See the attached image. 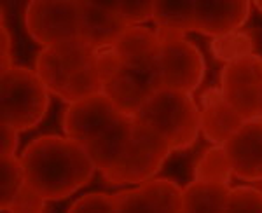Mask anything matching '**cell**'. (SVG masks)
Instances as JSON below:
<instances>
[{
    "label": "cell",
    "instance_id": "obj_1",
    "mask_svg": "<svg viewBox=\"0 0 262 213\" xmlns=\"http://www.w3.org/2000/svg\"><path fill=\"white\" fill-rule=\"evenodd\" d=\"M161 40L156 30L129 27L107 49L96 51V61L105 93L126 116L135 117L149 98L163 88Z\"/></svg>",
    "mask_w": 262,
    "mask_h": 213
},
{
    "label": "cell",
    "instance_id": "obj_2",
    "mask_svg": "<svg viewBox=\"0 0 262 213\" xmlns=\"http://www.w3.org/2000/svg\"><path fill=\"white\" fill-rule=\"evenodd\" d=\"M19 159L27 185L46 201L69 198L91 180L96 169L84 145L56 135L35 138Z\"/></svg>",
    "mask_w": 262,
    "mask_h": 213
},
{
    "label": "cell",
    "instance_id": "obj_3",
    "mask_svg": "<svg viewBox=\"0 0 262 213\" xmlns=\"http://www.w3.org/2000/svg\"><path fill=\"white\" fill-rule=\"evenodd\" d=\"M35 72L48 91L69 105L101 93L96 49L81 37L42 49L35 59Z\"/></svg>",
    "mask_w": 262,
    "mask_h": 213
},
{
    "label": "cell",
    "instance_id": "obj_4",
    "mask_svg": "<svg viewBox=\"0 0 262 213\" xmlns=\"http://www.w3.org/2000/svg\"><path fill=\"white\" fill-rule=\"evenodd\" d=\"M170 143L173 151L189 148L200 135V109L192 95L161 88L143 103L135 116Z\"/></svg>",
    "mask_w": 262,
    "mask_h": 213
},
{
    "label": "cell",
    "instance_id": "obj_5",
    "mask_svg": "<svg viewBox=\"0 0 262 213\" xmlns=\"http://www.w3.org/2000/svg\"><path fill=\"white\" fill-rule=\"evenodd\" d=\"M0 116L2 124L27 131L44 119L49 106V91L37 72L12 67L0 75Z\"/></svg>",
    "mask_w": 262,
    "mask_h": 213
},
{
    "label": "cell",
    "instance_id": "obj_6",
    "mask_svg": "<svg viewBox=\"0 0 262 213\" xmlns=\"http://www.w3.org/2000/svg\"><path fill=\"white\" fill-rule=\"evenodd\" d=\"M170 152V143L161 135L135 119L133 133L124 152L112 168L103 172V177L117 185L145 184L163 168Z\"/></svg>",
    "mask_w": 262,
    "mask_h": 213
},
{
    "label": "cell",
    "instance_id": "obj_7",
    "mask_svg": "<svg viewBox=\"0 0 262 213\" xmlns=\"http://www.w3.org/2000/svg\"><path fill=\"white\" fill-rule=\"evenodd\" d=\"M161 40V80L163 88L192 95L205 77V59L200 49L184 33L156 28Z\"/></svg>",
    "mask_w": 262,
    "mask_h": 213
},
{
    "label": "cell",
    "instance_id": "obj_8",
    "mask_svg": "<svg viewBox=\"0 0 262 213\" xmlns=\"http://www.w3.org/2000/svg\"><path fill=\"white\" fill-rule=\"evenodd\" d=\"M25 27L37 44L51 48L81 37V9L74 0H33L25 9Z\"/></svg>",
    "mask_w": 262,
    "mask_h": 213
},
{
    "label": "cell",
    "instance_id": "obj_9",
    "mask_svg": "<svg viewBox=\"0 0 262 213\" xmlns=\"http://www.w3.org/2000/svg\"><path fill=\"white\" fill-rule=\"evenodd\" d=\"M262 84V58L257 54L224 65L221 93L245 121H255L259 112V89Z\"/></svg>",
    "mask_w": 262,
    "mask_h": 213
},
{
    "label": "cell",
    "instance_id": "obj_10",
    "mask_svg": "<svg viewBox=\"0 0 262 213\" xmlns=\"http://www.w3.org/2000/svg\"><path fill=\"white\" fill-rule=\"evenodd\" d=\"M121 116L124 114L105 93H95L67 106L63 114V131L67 138L86 145Z\"/></svg>",
    "mask_w": 262,
    "mask_h": 213
},
{
    "label": "cell",
    "instance_id": "obj_11",
    "mask_svg": "<svg viewBox=\"0 0 262 213\" xmlns=\"http://www.w3.org/2000/svg\"><path fill=\"white\" fill-rule=\"evenodd\" d=\"M119 213H182V189L166 178L114 194Z\"/></svg>",
    "mask_w": 262,
    "mask_h": 213
},
{
    "label": "cell",
    "instance_id": "obj_12",
    "mask_svg": "<svg viewBox=\"0 0 262 213\" xmlns=\"http://www.w3.org/2000/svg\"><path fill=\"white\" fill-rule=\"evenodd\" d=\"M248 0H194V32L213 39L238 32L250 18Z\"/></svg>",
    "mask_w": 262,
    "mask_h": 213
},
{
    "label": "cell",
    "instance_id": "obj_13",
    "mask_svg": "<svg viewBox=\"0 0 262 213\" xmlns=\"http://www.w3.org/2000/svg\"><path fill=\"white\" fill-rule=\"evenodd\" d=\"M222 147L236 177L262 180V121H247Z\"/></svg>",
    "mask_w": 262,
    "mask_h": 213
},
{
    "label": "cell",
    "instance_id": "obj_14",
    "mask_svg": "<svg viewBox=\"0 0 262 213\" xmlns=\"http://www.w3.org/2000/svg\"><path fill=\"white\" fill-rule=\"evenodd\" d=\"M79 9L81 39L96 51L112 48L129 28L111 2H79Z\"/></svg>",
    "mask_w": 262,
    "mask_h": 213
},
{
    "label": "cell",
    "instance_id": "obj_15",
    "mask_svg": "<svg viewBox=\"0 0 262 213\" xmlns=\"http://www.w3.org/2000/svg\"><path fill=\"white\" fill-rule=\"evenodd\" d=\"M200 110V130L210 143L224 145L242 127L245 119L222 98L221 88H212L203 95Z\"/></svg>",
    "mask_w": 262,
    "mask_h": 213
},
{
    "label": "cell",
    "instance_id": "obj_16",
    "mask_svg": "<svg viewBox=\"0 0 262 213\" xmlns=\"http://www.w3.org/2000/svg\"><path fill=\"white\" fill-rule=\"evenodd\" d=\"M133 126L135 117L124 114L112 126H108L103 133L84 145L98 172H107L108 168H112L119 161L131 138V133H133Z\"/></svg>",
    "mask_w": 262,
    "mask_h": 213
},
{
    "label": "cell",
    "instance_id": "obj_17",
    "mask_svg": "<svg viewBox=\"0 0 262 213\" xmlns=\"http://www.w3.org/2000/svg\"><path fill=\"white\" fill-rule=\"evenodd\" d=\"M231 187L194 180L182 189V213H224Z\"/></svg>",
    "mask_w": 262,
    "mask_h": 213
},
{
    "label": "cell",
    "instance_id": "obj_18",
    "mask_svg": "<svg viewBox=\"0 0 262 213\" xmlns=\"http://www.w3.org/2000/svg\"><path fill=\"white\" fill-rule=\"evenodd\" d=\"M152 21L158 28H166L171 32L185 33L194 30V0H179V2H154Z\"/></svg>",
    "mask_w": 262,
    "mask_h": 213
},
{
    "label": "cell",
    "instance_id": "obj_19",
    "mask_svg": "<svg viewBox=\"0 0 262 213\" xmlns=\"http://www.w3.org/2000/svg\"><path fill=\"white\" fill-rule=\"evenodd\" d=\"M232 168L222 145H215L203 154L194 168V177L200 182H217L229 185Z\"/></svg>",
    "mask_w": 262,
    "mask_h": 213
},
{
    "label": "cell",
    "instance_id": "obj_20",
    "mask_svg": "<svg viewBox=\"0 0 262 213\" xmlns=\"http://www.w3.org/2000/svg\"><path fill=\"white\" fill-rule=\"evenodd\" d=\"M0 180H2V193H0V208L7 211L11 204L27 185L25 169L21 159L16 156H0Z\"/></svg>",
    "mask_w": 262,
    "mask_h": 213
},
{
    "label": "cell",
    "instance_id": "obj_21",
    "mask_svg": "<svg viewBox=\"0 0 262 213\" xmlns=\"http://www.w3.org/2000/svg\"><path fill=\"white\" fill-rule=\"evenodd\" d=\"M210 51L219 61L227 63L236 61L247 56H252L253 51V39L247 32H232L227 35L217 37L210 44Z\"/></svg>",
    "mask_w": 262,
    "mask_h": 213
},
{
    "label": "cell",
    "instance_id": "obj_22",
    "mask_svg": "<svg viewBox=\"0 0 262 213\" xmlns=\"http://www.w3.org/2000/svg\"><path fill=\"white\" fill-rule=\"evenodd\" d=\"M224 213H262V190L253 187H231Z\"/></svg>",
    "mask_w": 262,
    "mask_h": 213
},
{
    "label": "cell",
    "instance_id": "obj_23",
    "mask_svg": "<svg viewBox=\"0 0 262 213\" xmlns=\"http://www.w3.org/2000/svg\"><path fill=\"white\" fill-rule=\"evenodd\" d=\"M69 213H119L116 196L93 193L79 198L70 206Z\"/></svg>",
    "mask_w": 262,
    "mask_h": 213
},
{
    "label": "cell",
    "instance_id": "obj_24",
    "mask_svg": "<svg viewBox=\"0 0 262 213\" xmlns=\"http://www.w3.org/2000/svg\"><path fill=\"white\" fill-rule=\"evenodd\" d=\"M111 4L129 27H138V23L152 19V14H154V2L124 0V2H111Z\"/></svg>",
    "mask_w": 262,
    "mask_h": 213
},
{
    "label": "cell",
    "instance_id": "obj_25",
    "mask_svg": "<svg viewBox=\"0 0 262 213\" xmlns=\"http://www.w3.org/2000/svg\"><path fill=\"white\" fill-rule=\"evenodd\" d=\"M44 204L46 199H42L39 194L33 193L30 187L25 185L7 211H44Z\"/></svg>",
    "mask_w": 262,
    "mask_h": 213
},
{
    "label": "cell",
    "instance_id": "obj_26",
    "mask_svg": "<svg viewBox=\"0 0 262 213\" xmlns=\"http://www.w3.org/2000/svg\"><path fill=\"white\" fill-rule=\"evenodd\" d=\"M18 133L14 127L0 124V156H14L18 148Z\"/></svg>",
    "mask_w": 262,
    "mask_h": 213
},
{
    "label": "cell",
    "instance_id": "obj_27",
    "mask_svg": "<svg viewBox=\"0 0 262 213\" xmlns=\"http://www.w3.org/2000/svg\"><path fill=\"white\" fill-rule=\"evenodd\" d=\"M0 35H2V63H0V72H7L12 68V42H11V33L6 27V21L2 19V30H0Z\"/></svg>",
    "mask_w": 262,
    "mask_h": 213
},
{
    "label": "cell",
    "instance_id": "obj_28",
    "mask_svg": "<svg viewBox=\"0 0 262 213\" xmlns=\"http://www.w3.org/2000/svg\"><path fill=\"white\" fill-rule=\"evenodd\" d=\"M257 119L262 121V84H260V89H259V112H257Z\"/></svg>",
    "mask_w": 262,
    "mask_h": 213
},
{
    "label": "cell",
    "instance_id": "obj_29",
    "mask_svg": "<svg viewBox=\"0 0 262 213\" xmlns=\"http://www.w3.org/2000/svg\"><path fill=\"white\" fill-rule=\"evenodd\" d=\"M2 213H44V211H2Z\"/></svg>",
    "mask_w": 262,
    "mask_h": 213
},
{
    "label": "cell",
    "instance_id": "obj_30",
    "mask_svg": "<svg viewBox=\"0 0 262 213\" xmlns=\"http://www.w3.org/2000/svg\"><path fill=\"white\" fill-rule=\"evenodd\" d=\"M255 7L262 12V0H257V2H255Z\"/></svg>",
    "mask_w": 262,
    "mask_h": 213
}]
</instances>
